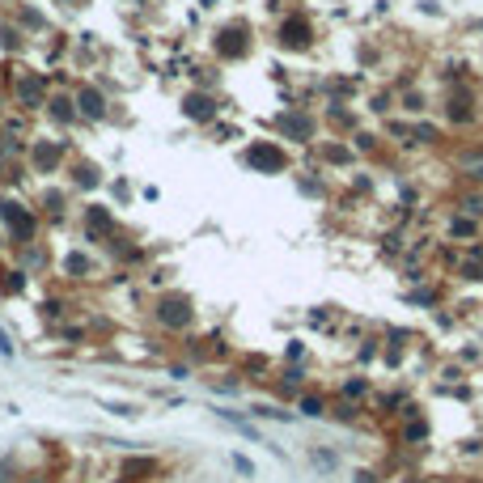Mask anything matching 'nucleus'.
Returning <instances> with one entry per match:
<instances>
[{
	"mask_svg": "<svg viewBox=\"0 0 483 483\" xmlns=\"http://www.w3.org/2000/svg\"><path fill=\"white\" fill-rule=\"evenodd\" d=\"M148 314H153V327L166 331V335H187V331L195 327V301H191L187 293H178V289L161 293Z\"/></svg>",
	"mask_w": 483,
	"mask_h": 483,
	"instance_id": "f257e3e1",
	"label": "nucleus"
},
{
	"mask_svg": "<svg viewBox=\"0 0 483 483\" xmlns=\"http://www.w3.org/2000/svg\"><path fill=\"white\" fill-rule=\"evenodd\" d=\"M441 115L450 128H475L479 123V93L470 85H454L445 93V106H441Z\"/></svg>",
	"mask_w": 483,
	"mask_h": 483,
	"instance_id": "f03ea898",
	"label": "nucleus"
},
{
	"mask_svg": "<svg viewBox=\"0 0 483 483\" xmlns=\"http://www.w3.org/2000/svg\"><path fill=\"white\" fill-rule=\"evenodd\" d=\"M242 161H246L250 170H259V174H284L289 170V148L276 144V140H254L242 153Z\"/></svg>",
	"mask_w": 483,
	"mask_h": 483,
	"instance_id": "7ed1b4c3",
	"label": "nucleus"
},
{
	"mask_svg": "<svg viewBox=\"0 0 483 483\" xmlns=\"http://www.w3.org/2000/svg\"><path fill=\"white\" fill-rule=\"evenodd\" d=\"M0 221L9 225V238L22 242V246H30V242L38 238V217H34L26 204H17V199H5V204H0Z\"/></svg>",
	"mask_w": 483,
	"mask_h": 483,
	"instance_id": "20e7f679",
	"label": "nucleus"
},
{
	"mask_svg": "<svg viewBox=\"0 0 483 483\" xmlns=\"http://www.w3.org/2000/svg\"><path fill=\"white\" fill-rule=\"evenodd\" d=\"M276 128H280V136L293 140V144H314V140H318V115L301 111V106L284 111V115L276 119Z\"/></svg>",
	"mask_w": 483,
	"mask_h": 483,
	"instance_id": "39448f33",
	"label": "nucleus"
},
{
	"mask_svg": "<svg viewBox=\"0 0 483 483\" xmlns=\"http://www.w3.org/2000/svg\"><path fill=\"white\" fill-rule=\"evenodd\" d=\"M276 43H280L284 51H309V47H314V26H309V17H305V13L284 17L280 30H276Z\"/></svg>",
	"mask_w": 483,
	"mask_h": 483,
	"instance_id": "423d86ee",
	"label": "nucleus"
},
{
	"mask_svg": "<svg viewBox=\"0 0 483 483\" xmlns=\"http://www.w3.org/2000/svg\"><path fill=\"white\" fill-rule=\"evenodd\" d=\"M81 229H85V242H106L115 238V212L106 204H89L81 212Z\"/></svg>",
	"mask_w": 483,
	"mask_h": 483,
	"instance_id": "0eeeda50",
	"label": "nucleus"
},
{
	"mask_svg": "<svg viewBox=\"0 0 483 483\" xmlns=\"http://www.w3.org/2000/svg\"><path fill=\"white\" fill-rule=\"evenodd\" d=\"M72 98H77V115H81V123H102L106 115H111V102H106V93H102L98 85H81Z\"/></svg>",
	"mask_w": 483,
	"mask_h": 483,
	"instance_id": "6e6552de",
	"label": "nucleus"
},
{
	"mask_svg": "<svg viewBox=\"0 0 483 483\" xmlns=\"http://www.w3.org/2000/svg\"><path fill=\"white\" fill-rule=\"evenodd\" d=\"M183 115H187L191 123H217L221 106H217V98H212L208 89H187V93H183Z\"/></svg>",
	"mask_w": 483,
	"mask_h": 483,
	"instance_id": "1a4fd4ad",
	"label": "nucleus"
},
{
	"mask_svg": "<svg viewBox=\"0 0 483 483\" xmlns=\"http://www.w3.org/2000/svg\"><path fill=\"white\" fill-rule=\"evenodd\" d=\"M250 26L246 22H233V26H225L221 34H217V56L221 60H242V56H250Z\"/></svg>",
	"mask_w": 483,
	"mask_h": 483,
	"instance_id": "9d476101",
	"label": "nucleus"
},
{
	"mask_svg": "<svg viewBox=\"0 0 483 483\" xmlns=\"http://www.w3.org/2000/svg\"><path fill=\"white\" fill-rule=\"evenodd\" d=\"M399 415H403V424H399V441H403V445H424L428 437H433V428H428V415H420V407L407 403Z\"/></svg>",
	"mask_w": 483,
	"mask_h": 483,
	"instance_id": "9b49d317",
	"label": "nucleus"
},
{
	"mask_svg": "<svg viewBox=\"0 0 483 483\" xmlns=\"http://www.w3.org/2000/svg\"><path fill=\"white\" fill-rule=\"evenodd\" d=\"M157 475H161V462L153 454H128L119 462V479H128V483H148Z\"/></svg>",
	"mask_w": 483,
	"mask_h": 483,
	"instance_id": "f8f14e48",
	"label": "nucleus"
},
{
	"mask_svg": "<svg viewBox=\"0 0 483 483\" xmlns=\"http://www.w3.org/2000/svg\"><path fill=\"white\" fill-rule=\"evenodd\" d=\"M479 233H483V221H475V217H462V212H450V217H445V242L462 246V242H475Z\"/></svg>",
	"mask_w": 483,
	"mask_h": 483,
	"instance_id": "ddd939ff",
	"label": "nucleus"
},
{
	"mask_svg": "<svg viewBox=\"0 0 483 483\" xmlns=\"http://www.w3.org/2000/svg\"><path fill=\"white\" fill-rule=\"evenodd\" d=\"M93 272H98V263H93V254H89L85 246L64 254V276H68V280H93Z\"/></svg>",
	"mask_w": 483,
	"mask_h": 483,
	"instance_id": "4468645a",
	"label": "nucleus"
},
{
	"mask_svg": "<svg viewBox=\"0 0 483 483\" xmlns=\"http://www.w3.org/2000/svg\"><path fill=\"white\" fill-rule=\"evenodd\" d=\"M47 115H51V123H60V128H72L81 115H77V98H68V93H56V98H47Z\"/></svg>",
	"mask_w": 483,
	"mask_h": 483,
	"instance_id": "2eb2a0df",
	"label": "nucleus"
},
{
	"mask_svg": "<svg viewBox=\"0 0 483 483\" xmlns=\"http://www.w3.org/2000/svg\"><path fill=\"white\" fill-rule=\"evenodd\" d=\"M335 394L348 399V403H365V399L373 394V382L365 378V373H344V382L335 386Z\"/></svg>",
	"mask_w": 483,
	"mask_h": 483,
	"instance_id": "dca6fc26",
	"label": "nucleus"
},
{
	"mask_svg": "<svg viewBox=\"0 0 483 483\" xmlns=\"http://www.w3.org/2000/svg\"><path fill=\"white\" fill-rule=\"evenodd\" d=\"M17 98H22L26 111H34V106H43V102H47V81H43V77H34V72H26V77L17 81Z\"/></svg>",
	"mask_w": 483,
	"mask_h": 483,
	"instance_id": "f3484780",
	"label": "nucleus"
},
{
	"mask_svg": "<svg viewBox=\"0 0 483 483\" xmlns=\"http://www.w3.org/2000/svg\"><path fill=\"white\" fill-rule=\"evenodd\" d=\"M293 407L301 411V415H309V420H322V415H331V403H327V394H318V390H301L297 399H293Z\"/></svg>",
	"mask_w": 483,
	"mask_h": 483,
	"instance_id": "a211bd4d",
	"label": "nucleus"
},
{
	"mask_svg": "<svg viewBox=\"0 0 483 483\" xmlns=\"http://www.w3.org/2000/svg\"><path fill=\"white\" fill-rule=\"evenodd\" d=\"M454 212H462V217H475V221H483V187H466V191H458V199H454Z\"/></svg>",
	"mask_w": 483,
	"mask_h": 483,
	"instance_id": "6ab92c4d",
	"label": "nucleus"
},
{
	"mask_svg": "<svg viewBox=\"0 0 483 483\" xmlns=\"http://www.w3.org/2000/svg\"><path fill=\"white\" fill-rule=\"evenodd\" d=\"M305 378H309V373H305L301 365H289V369L280 373V382H276V390H280L284 399H297V394L305 390Z\"/></svg>",
	"mask_w": 483,
	"mask_h": 483,
	"instance_id": "aec40b11",
	"label": "nucleus"
},
{
	"mask_svg": "<svg viewBox=\"0 0 483 483\" xmlns=\"http://www.w3.org/2000/svg\"><path fill=\"white\" fill-rule=\"evenodd\" d=\"M34 166H38L43 174L60 170V166H64V148H60V144H38V148H34Z\"/></svg>",
	"mask_w": 483,
	"mask_h": 483,
	"instance_id": "412c9836",
	"label": "nucleus"
},
{
	"mask_svg": "<svg viewBox=\"0 0 483 483\" xmlns=\"http://www.w3.org/2000/svg\"><path fill=\"white\" fill-rule=\"evenodd\" d=\"M318 153H322V161H331V166H352V161H356V148H352V144H339V140H327Z\"/></svg>",
	"mask_w": 483,
	"mask_h": 483,
	"instance_id": "4be33fe9",
	"label": "nucleus"
},
{
	"mask_svg": "<svg viewBox=\"0 0 483 483\" xmlns=\"http://www.w3.org/2000/svg\"><path fill=\"white\" fill-rule=\"evenodd\" d=\"M72 183L81 191H93V187H102V170L93 166V161H77V166H72Z\"/></svg>",
	"mask_w": 483,
	"mask_h": 483,
	"instance_id": "5701e85b",
	"label": "nucleus"
},
{
	"mask_svg": "<svg viewBox=\"0 0 483 483\" xmlns=\"http://www.w3.org/2000/svg\"><path fill=\"white\" fill-rule=\"evenodd\" d=\"M399 102H403L407 115H424V111H428V93H424V89H403Z\"/></svg>",
	"mask_w": 483,
	"mask_h": 483,
	"instance_id": "b1692460",
	"label": "nucleus"
},
{
	"mask_svg": "<svg viewBox=\"0 0 483 483\" xmlns=\"http://www.w3.org/2000/svg\"><path fill=\"white\" fill-rule=\"evenodd\" d=\"M411 144H424V148H433V144H441V128H428V123H415L411 128Z\"/></svg>",
	"mask_w": 483,
	"mask_h": 483,
	"instance_id": "393cba45",
	"label": "nucleus"
},
{
	"mask_svg": "<svg viewBox=\"0 0 483 483\" xmlns=\"http://www.w3.org/2000/svg\"><path fill=\"white\" fill-rule=\"evenodd\" d=\"M352 148H356V153H378L382 140L373 136V132H360V128H356V132H352Z\"/></svg>",
	"mask_w": 483,
	"mask_h": 483,
	"instance_id": "a878e982",
	"label": "nucleus"
},
{
	"mask_svg": "<svg viewBox=\"0 0 483 483\" xmlns=\"http://www.w3.org/2000/svg\"><path fill=\"white\" fill-rule=\"evenodd\" d=\"M331 415H335V420H344V424H356V420H360V403H348V399H339V403L331 407Z\"/></svg>",
	"mask_w": 483,
	"mask_h": 483,
	"instance_id": "bb28decb",
	"label": "nucleus"
},
{
	"mask_svg": "<svg viewBox=\"0 0 483 483\" xmlns=\"http://www.w3.org/2000/svg\"><path fill=\"white\" fill-rule=\"evenodd\" d=\"M407 301H415V305H428V309H433V305H437V289H411V293H407Z\"/></svg>",
	"mask_w": 483,
	"mask_h": 483,
	"instance_id": "cd10ccee",
	"label": "nucleus"
},
{
	"mask_svg": "<svg viewBox=\"0 0 483 483\" xmlns=\"http://www.w3.org/2000/svg\"><path fill=\"white\" fill-rule=\"evenodd\" d=\"M314 466H318V470H335V466H339V458H335L331 450H314Z\"/></svg>",
	"mask_w": 483,
	"mask_h": 483,
	"instance_id": "c85d7f7f",
	"label": "nucleus"
},
{
	"mask_svg": "<svg viewBox=\"0 0 483 483\" xmlns=\"http://www.w3.org/2000/svg\"><path fill=\"white\" fill-rule=\"evenodd\" d=\"M284 360H289V365H301V360H305V344H301V339H293V344L284 348Z\"/></svg>",
	"mask_w": 483,
	"mask_h": 483,
	"instance_id": "c756f323",
	"label": "nucleus"
},
{
	"mask_svg": "<svg viewBox=\"0 0 483 483\" xmlns=\"http://www.w3.org/2000/svg\"><path fill=\"white\" fill-rule=\"evenodd\" d=\"M47 217H64V195H47Z\"/></svg>",
	"mask_w": 483,
	"mask_h": 483,
	"instance_id": "7c9ffc66",
	"label": "nucleus"
},
{
	"mask_svg": "<svg viewBox=\"0 0 483 483\" xmlns=\"http://www.w3.org/2000/svg\"><path fill=\"white\" fill-rule=\"evenodd\" d=\"M378 352H382V344H378V339H365V348H360L356 356H360V360L369 365V360H373V356H378Z\"/></svg>",
	"mask_w": 483,
	"mask_h": 483,
	"instance_id": "2f4dec72",
	"label": "nucleus"
},
{
	"mask_svg": "<svg viewBox=\"0 0 483 483\" xmlns=\"http://www.w3.org/2000/svg\"><path fill=\"white\" fill-rule=\"evenodd\" d=\"M301 195H327V187H322L318 178H301Z\"/></svg>",
	"mask_w": 483,
	"mask_h": 483,
	"instance_id": "473e14b6",
	"label": "nucleus"
},
{
	"mask_svg": "<svg viewBox=\"0 0 483 483\" xmlns=\"http://www.w3.org/2000/svg\"><path fill=\"white\" fill-rule=\"evenodd\" d=\"M43 314H47V318H60V314H64V301H43Z\"/></svg>",
	"mask_w": 483,
	"mask_h": 483,
	"instance_id": "72a5a7b5",
	"label": "nucleus"
},
{
	"mask_svg": "<svg viewBox=\"0 0 483 483\" xmlns=\"http://www.w3.org/2000/svg\"><path fill=\"white\" fill-rule=\"evenodd\" d=\"M233 466H238L242 475H254V462H250V458H242V454H233Z\"/></svg>",
	"mask_w": 483,
	"mask_h": 483,
	"instance_id": "f704fd0d",
	"label": "nucleus"
},
{
	"mask_svg": "<svg viewBox=\"0 0 483 483\" xmlns=\"http://www.w3.org/2000/svg\"><path fill=\"white\" fill-rule=\"evenodd\" d=\"M369 187H373V178H369V174H356V178H352V191H369Z\"/></svg>",
	"mask_w": 483,
	"mask_h": 483,
	"instance_id": "c9c22d12",
	"label": "nucleus"
},
{
	"mask_svg": "<svg viewBox=\"0 0 483 483\" xmlns=\"http://www.w3.org/2000/svg\"><path fill=\"white\" fill-rule=\"evenodd\" d=\"M356 483H382V479L373 475V470H356Z\"/></svg>",
	"mask_w": 483,
	"mask_h": 483,
	"instance_id": "e433bc0d",
	"label": "nucleus"
},
{
	"mask_svg": "<svg viewBox=\"0 0 483 483\" xmlns=\"http://www.w3.org/2000/svg\"><path fill=\"white\" fill-rule=\"evenodd\" d=\"M0 356H13V344H9V335L0 331Z\"/></svg>",
	"mask_w": 483,
	"mask_h": 483,
	"instance_id": "4c0bfd02",
	"label": "nucleus"
},
{
	"mask_svg": "<svg viewBox=\"0 0 483 483\" xmlns=\"http://www.w3.org/2000/svg\"><path fill=\"white\" fill-rule=\"evenodd\" d=\"M115 483H128V479H115Z\"/></svg>",
	"mask_w": 483,
	"mask_h": 483,
	"instance_id": "58836bf2",
	"label": "nucleus"
},
{
	"mask_svg": "<svg viewBox=\"0 0 483 483\" xmlns=\"http://www.w3.org/2000/svg\"><path fill=\"white\" fill-rule=\"evenodd\" d=\"M30 483H43V479H30Z\"/></svg>",
	"mask_w": 483,
	"mask_h": 483,
	"instance_id": "ea45409f",
	"label": "nucleus"
}]
</instances>
